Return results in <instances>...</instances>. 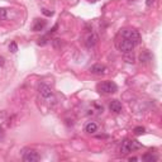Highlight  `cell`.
I'll return each instance as SVG.
<instances>
[{
    "instance_id": "obj_14",
    "label": "cell",
    "mask_w": 162,
    "mask_h": 162,
    "mask_svg": "<svg viewBox=\"0 0 162 162\" xmlns=\"http://www.w3.org/2000/svg\"><path fill=\"white\" fill-rule=\"evenodd\" d=\"M133 132H134L135 135H140V134H143L144 132H146V129H144L143 127H135L133 129Z\"/></svg>"
},
{
    "instance_id": "obj_9",
    "label": "cell",
    "mask_w": 162,
    "mask_h": 162,
    "mask_svg": "<svg viewBox=\"0 0 162 162\" xmlns=\"http://www.w3.org/2000/svg\"><path fill=\"white\" fill-rule=\"evenodd\" d=\"M109 109H110V112H113V113H115V114H119V113L122 112V103H120V101H118V100L110 101Z\"/></svg>"
},
{
    "instance_id": "obj_3",
    "label": "cell",
    "mask_w": 162,
    "mask_h": 162,
    "mask_svg": "<svg viewBox=\"0 0 162 162\" xmlns=\"http://www.w3.org/2000/svg\"><path fill=\"white\" fill-rule=\"evenodd\" d=\"M120 36L123 38H127V39L132 41L135 46L140 43V34H139L138 31H135V29H122Z\"/></svg>"
},
{
    "instance_id": "obj_1",
    "label": "cell",
    "mask_w": 162,
    "mask_h": 162,
    "mask_svg": "<svg viewBox=\"0 0 162 162\" xmlns=\"http://www.w3.org/2000/svg\"><path fill=\"white\" fill-rule=\"evenodd\" d=\"M142 147L138 140H134V139H124L122 142V146H120V152L123 155H127L129 152H133L135 150H139Z\"/></svg>"
},
{
    "instance_id": "obj_7",
    "label": "cell",
    "mask_w": 162,
    "mask_h": 162,
    "mask_svg": "<svg viewBox=\"0 0 162 162\" xmlns=\"http://www.w3.org/2000/svg\"><path fill=\"white\" fill-rule=\"evenodd\" d=\"M39 94L42 97H44V99H48V97L52 96V90H51V87L48 85L46 84H41L39 85Z\"/></svg>"
},
{
    "instance_id": "obj_11",
    "label": "cell",
    "mask_w": 162,
    "mask_h": 162,
    "mask_svg": "<svg viewBox=\"0 0 162 162\" xmlns=\"http://www.w3.org/2000/svg\"><path fill=\"white\" fill-rule=\"evenodd\" d=\"M97 130V124L96 123H94V122H89L86 125H85V132H87V133H95V132Z\"/></svg>"
},
{
    "instance_id": "obj_24",
    "label": "cell",
    "mask_w": 162,
    "mask_h": 162,
    "mask_svg": "<svg viewBox=\"0 0 162 162\" xmlns=\"http://www.w3.org/2000/svg\"><path fill=\"white\" fill-rule=\"evenodd\" d=\"M3 132H4V130H3V128H0V135H3Z\"/></svg>"
},
{
    "instance_id": "obj_16",
    "label": "cell",
    "mask_w": 162,
    "mask_h": 162,
    "mask_svg": "<svg viewBox=\"0 0 162 162\" xmlns=\"http://www.w3.org/2000/svg\"><path fill=\"white\" fill-rule=\"evenodd\" d=\"M5 18H6V9L0 8V20H4Z\"/></svg>"
},
{
    "instance_id": "obj_6",
    "label": "cell",
    "mask_w": 162,
    "mask_h": 162,
    "mask_svg": "<svg viewBox=\"0 0 162 162\" xmlns=\"http://www.w3.org/2000/svg\"><path fill=\"white\" fill-rule=\"evenodd\" d=\"M106 71H108V69L104 65H100V63H96V65L90 67V72L94 75H104L106 74Z\"/></svg>"
},
{
    "instance_id": "obj_8",
    "label": "cell",
    "mask_w": 162,
    "mask_h": 162,
    "mask_svg": "<svg viewBox=\"0 0 162 162\" xmlns=\"http://www.w3.org/2000/svg\"><path fill=\"white\" fill-rule=\"evenodd\" d=\"M97 41H99V37H97L95 33H91L90 36H87L86 38V42H85V44H86L87 48H91V47H94L96 43H97Z\"/></svg>"
},
{
    "instance_id": "obj_12",
    "label": "cell",
    "mask_w": 162,
    "mask_h": 162,
    "mask_svg": "<svg viewBox=\"0 0 162 162\" xmlns=\"http://www.w3.org/2000/svg\"><path fill=\"white\" fill-rule=\"evenodd\" d=\"M158 158L156 156H153L152 153H146V155L142 156V161H146V162H156Z\"/></svg>"
},
{
    "instance_id": "obj_5",
    "label": "cell",
    "mask_w": 162,
    "mask_h": 162,
    "mask_svg": "<svg viewBox=\"0 0 162 162\" xmlns=\"http://www.w3.org/2000/svg\"><path fill=\"white\" fill-rule=\"evenodd\" d=\"M41 156L34 150H25L23 153V161L24 162H37L39 161Z\"/></svg>"
},
{
    "instance_id": "obj_20",
    "label": "cell",
    "mask_w": 162,
    "mask_h": 162,
    "mask_svg": "<svg viewBox=\"0 0 162 162\" xmlns=\"http://www.w3.org/2000/svg\"><path fill=\"white\" fill-rule=\"evenodd\" d=\"M155 1H156V0H146V5L147 6H152L153 4H155Z\"/></svg>"
},
{
    "instance_id": "obj_22",
    "label": "cell",
    "mask_w": 162,
    "mask_h": 162,
    "mask_svg": "<svg viewBox=\"0 0 162 162\" xmlns=\"http://www.w3.org/2000/svg\"><path fill=\"white\" fill-rule=\"evenodd\" d=\"M4 63H5V58L3 56H0V66H4Z\"/></svg>"
},
{
    "instance_id": "obj_23",
    "label": "cell",
    "mask_w": 162,
    "mask_h": 162,
    "mask_svg": "<svg viewBox=\"0 0 162 162\" xmlns=\"http://www.w3.org/2000/svg\"><path fill=\"white\" fill-rule=\"evenodd\" d=\"M129 161H130V162H132V161H138V158H137V157H130Z\"/></svg>"
},
{
    "instance_id": "obj_4",
    "label": "cell",
    "mask_w": 162,
    "mask_h": 162,
    "mask_svg": "<svg viewBox=\"0 0 162 162\" xmlns=\"http://www.w3.org/2000/svg\"><path fill=\"white\" fill-rule=\"evenodd\" d=\"M134 47H135V44L133 42L127 39V38H123V37H122V39L118 42V49L123 53H130L134 49Z\"/></svg>"
},
{
    "instance_id": "obj_19",
    "label": "cell",
    "mask_w": 162,
    "mask_h": 162,
    "mask_svg": "<svg viewBox=\"0 0 162 162\" xmlns=\"http://www.w3.org/2000/svg\"><path fill=\"white\" fill-rule=\"evenodd\" d=\"M42 13H43L44 15H47V16H52L53 15V11H48L47 9H42Z\"/></svg>"
},
{
    "instance_id": "obj_13",
    "label": "cell",
    "mask_w": 162,
    "mask_h": 162,
    "mask_svg": "<svg viewBox=\"0 0 162 162\" xmlns=\"http://www.w3.org/2000/svg\"><path fill=\"white\" fill-rule=\"evenodd\" d=\"M139 59H140V62H147V61H150L151 59V54H150V52H144L143 54H140V57H139Z\"/></svg>"
},
{
    "instance_id": "obj_17",
    "label": "cell",
    "mask_w": 162,
    "mask_h": 162,
    "mask_svg": "<svg viewBox=\"0 0 162 162\" xmlns=\"http://www.w3.org/2000/svg\"><path fill=\"white\" fill-rule=\"evenodd\" d=\"M47 43V37H43V38H39L38 39V44L39 46H44Z\"/></svg>"
},
{
    "instance_id": "obj_18",
    "label": "cell",
    "mask_w": 162,
    "mask_h": 162,
    "mask_svg": "<svg viewBox=\"0 0 162 162\" xmlns=\"http://www.w3.org/2000/svg\"><path fill=\"white\" fill-rule=\"evenodd\" d=\"M62 44V42H61V39H58V38H56V39H53V46L54 47H56V48H57V47H59V46H61Z\"/></svg>"
},
{
    "instance_id": "obj_25",
    "label": "cell",
    "mask_w": 162,
    "mask_h": 162,
    "mask_svg": "<svg viewBox=\"0 0 162 162\" xmlns=\"http://www.w3.org/2000/svg\"><path fill=\"white\" fill-rule=\"evenodd\" d=\"M87 1H90V3H95V1H97V0H87Z\"/></svg>"
},
{
    "instance_id": "obj_10",
    "label": "cell",
    "mask_w": 162,
    "mask_h": 162,
    "mask_svg": "<svg viewBox=\"0 0 162 162\" xmlns=\"http://www.w3.org/2000/svg\"><path fill=\"white\" fill-rule=\"evenodd\" d=\"M46 20H43V19H36L34 20V24H33V27H32V29H33V32H39V31H43V28L46 27Z\"/></svg>"
},
{
    "instance_id": "obj_21",
    "label": "cell",
    "mask_w": 162,
    "mask_h": 162,
    "mask_svg": "<svg viewBox=\"0 0 162 162\" xmlns=\"http://www.w3.org/2000/svg\"><path fill=\"white\" fill-rule=\"evenodd\" d=\"M57 28H58V24H54V27H53L52 29H51L48 34H52V33H54V32H56V29H57Z\"/></svg>"
},
{
    "instance_id": "obj_2",
    "label": "cell",
    "mask_w": 162,
    "mask_h": 162,
    "mask_svg": "<svg viewBox=\"0 0 162 162\" xmlns=\"http://www.w3.org/2000/svg\"><path fill=\"white\" fill-rule=\"evenodd\" d=\"M97 91L100 94H114L118 91V86L113 81H103L97 84Z\"/></svg>"
},
{
    "instance_id": "obj_15",
    "label": "cell",
    "mask_w": 162,
    "mask_h": 162,
    "mask_svg": "<svg viewBox=\"0 0 162 162\" xmlns=\"http://www.w3.org/2000/svg\"><path fill=\"white\" fill-rule=\"evenodd\" d=\"M9 49H10V52H13V53H15L16 51H18V46H16L15 42H11V43L9 44Z\"/></svg>"
}]
</instances>
